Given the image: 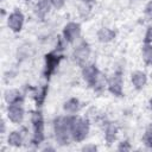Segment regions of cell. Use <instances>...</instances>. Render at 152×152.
Listing matches in <instances>:
<instances>
[{"mask_svg": "<svg viewBox=\"0 0 152 152\" xmlns=\"http://www.w3.org/2000/svg\"><path fill=\"white\" fill-rule=\"evenodd\" d=\"M72 119H74L72 114H66L63 116H57L53 120V134L58 144L68 145L69 141L72 140L71 134H70V127H71Z\"/></svg>", "mask_w": 152, "mask_h": 152, "instance_id": "1", "label": "cell"}, {"mask_svg": "<svg viewBox=\"0 0 152 152\" xmlns=\"http://www.w3.org/2000/svg\"><path fill=\"white\" fill-rule=\"evenodd\" d=\"M90 131V125L89 121L87 119L76 116V114L74 115L72 122H71V127H70V134H71V139L74 141L81 142L83 141Z\"/></svg>", "mask_w": 152, "mask_h": 152, "instance_id": "2", "label": "cell"}, {"mask_svg": "<svg viewBox=\"0 0 152 152\" xmlns=\"http://www.w3.org/2000/svg\"><path fill=\"white\" fill-rule=\"evenodd\" d=\"M32 122V142L33 144H40L44 140V119L39 110H36L32 113L31 116Z\"/></svg>", "mask_w": 152, "mask_h": 152, "instance_id": "3", "label": "cell"}, {"mask_svg": "<svg viewBox=\"0 0 152 152\" xmlns=\"http://www.w3.org/2000/svg\"><path fill=\"white\" fill-rule=\"evenodd\" d=\"M61 59H62V55H61V52H57V51H52V52H49L45 55L43 72L46 78H50L53 75V72L56 71V69L59 65Z\"/></svg>", "mask_w": 152, "mask_h": 152, "instance_id": "4", "label": "cell"}, {"mask_svg": "<svg viewBox=\"0 0 152 152\" xmlns=\"http://www.w3.org/2000/svg\"><path fill=\"white\" fill-rule=\"evenodd\" d=\"M24 102H19V103H12V104H7L6 108V116L7 119L12 122V124H21L25 116V109L23 106Z\"/></svg>", "mask_w": 152, "mask_h": 152, "instance_id": "5", "label": "cell"}, {"mask_svg": "<svg viewBox=\"0 0 152 152\" xmlns=\"http://www.w3.org/2000/svg\"><path fill=\"white\" fill-rule=\"evenodd\" d=\"M24 24H25V15L20 10H14L8 14L7 26L12 32L19 33L23 30Z\"/></svg>", "mask_w": 152, "mask_h": 152, "instance_id": "6", "label": "cell"}, {"mask_svg": "<svg viewBox=\"0 0 152 152\" xmlns=\"http://www.w3.org/2000/svg\"><path fill=\"white\" fill-rule=\"evenodd\" d=\"M81 25L76 21H69L63 26L62 31V37L65 39L66 43L72 44L76 39L80 38L81 36Z\"/></svg>", "mask_w": 152, "mask_h": 152, "instance_id": "7", "label": "cell"}, {"mask_svg": "<svg viewBox=\"0 0 152 152\" xmlns=\"http://www.w3.org/2000/svg\"><path fill=\"white\" fill-rule=\"evenodd\" d=\"M107 89L112 95L116 97H121L124 95V80L120 72H115L112 77L108 78Z\"/></svg>", "mask_w": 152, "mask_h": 152, "instance_id": "8", "label": "cell"}, {"mask_svg": "<svg viewBox=\"0 0 152 152\" xmlns=\"http://www.w3.org/2000/svg\"><path fill=\"white\" fill-rule=\"evenodd\" d=\"M100 74L101 72L99 71V69L95 64H87L86 63L81 69V76H82L83 81L89 87H94V84L96 83Z\"/></svg>", "mask_w": 152, "mask_h": 152, "instance_id": "9", "label": "cell"}, {"mask_svg": "<svg viewBox=\"0 0 152 152\" xmlns=\"http://www.w3.org/2000/svg\"><path fill=\"white\" fill-rule=\"evenodd\" d=\"M89 56H90V46L86 42L78 44L72 51V59L75 61V63H77L81 66L86 64Z\"/></svg>", "mask_w": 152, "mask_h": 152, "instance_id": "10", "label": "cell"}, {"mask_svg": "<svg viewBox=\"0 0 152 152\" xmlns=\"http://www.w3.org/2000/svg\"><path fill=\"white\" fill-rule=\"evenodd\" d=\"M52 8L51 0H38L33 6V14L37 19L44 20Z\"/></svg>", "mask_w": 152, "mask_h": 152, "instance_id": "11", "label": "cell"}, {"mask_svg": "<svg viewBox=\"0 0 152 152\" xmlns=\"http://www.w3.org/2000/svg\"><path fill=\"white\" fill-rule=\"evenodd\" d=\"M131 83L134 89L142 90L147 84V75L141 70H135L131 74Z\"/></svg>", "mask_w": 152, "mask_h": 152, "instance_id": "12", "label": "cell"}, {"mask_svg": "<svg viewBox=\"0 0 152 152\" xmlns=\"http://www.w3.org/2000/svg\"><path fill=\"white\" fill-rule=\"evenodd\" d=\"M116 37V33L113 28L110 27H107V26H102L97 30L96 32V38L100 43H103V44H107V43H110L115 39Z\"/></svg>", "mask_w": 152, "mask_h": 152, "instance_id": "13", "label": "cell"}, {"mask_svg": "<svg viewBox=\"0 0 152 152\" xmlns=\"http://www.w3.org/2000/svg\"><path fill=\"white\" fill-rule=\"evenodd\" d=\"M4 100L7 104H12V103H19V102H24L23 100V95L18 89H7L4 93Z\"/></svg>", "mask_w": 152, "mask_h": 152, "instance_id": "14", "label": "cell"}, {"mask_svg": "<svg viewBox=\"0 0 152 152\" xmlns=\"http://www.w3.org/2000/svg\"><path fill=\"white\" fill-rule=\"evenodd\" d=\"M80 108H81V103H80V100L76 99V97H70L69 100H66L63 103V110L66 114L75 115L76 113H78Z\"/></svg>", "mask_w": 152, "mask_h": 152, "instance_id": "15", "label": "cell"}, {"mask_svg": "<svg viewBox=\"0 0 152 152\" xmlns=\"http://www.w3.org/2000/svg\"><path fill=\"white\" fill-rule=\"evenodd\" d=\"M23 142H24V138L19 131H12L7 135V144L12 147H20Z\"/></svg>", "mask_w": 152, "mask_h": 152, "instance_id": "16", "label": "cell"}, {"mask_svg": "<svg viewBox=\"0 0 152 152\" xmlns=\"http://www.w3.org/2000/svg\"><path fill=\"white\" fill-rule=\"evenodd\" d=\"M118 135V127L114 124H107L104 128V140L107 144H113Z\"/></svg>", "mask_w": 152, "mask_h": 152, "instance_id": "17", "label": "cell"}, {"mask_svg": "<svg viewBox=\"0 0 152 152\" xmlns=\"http://www.w3.org/2000/svg\"><path fill=\"white\" fill-rule=\"evenodd\" d=\"M48 91H49V87L48 86H42L36 90V93H34V102H36L37 107H42L43 106V103L45 102Z\"/></svg>", "mask_w": 152, "mask_h": 152, "instance_id": "18", "label": "cell"}, {"mask_svg": "<svg viewBox=\"0 0 152 152\" xmlns=\"http://www.w3.org/2000/svg\"><path fill=\"white\" fill-rule=\"evenodd\" d=\"M141 58L146 65L152 66V44H145L141 46Z\"/></svg>", "mask_w": 152, "mask_h": 152, "instance_id": "19", "label": "cell"}, {"mask_svg": "<svg viewBox=\"0 0 152 152\" xmlns=\"http://www.w3.org/2000/svg\"><path fill=\"white\" fill-rule=\"evenodd\" d=\"M91 12V6L90 4H87V2H81L78 5V14L80 17L82 18H88L89 14Z\"/></svg>", "mask_w": 152, "mask_h": 152, "instance_id": "20", "label": "cell"}, {"mask_svg": "<svg viewBox=\"0 0 152 152\" xmlns=\"http://www.w3.org/2000/svg\"><path fill=\"white\" fill-rule=\"evenodd\" d=\"M144 43L145 44H152V24H150L146 27L145 36H144Z\"/></svg>", "mask_w": 152, "mask_h": 152, "instance_id": "21", "label": "cell"}, {"mask_svg": "<svg viewBox=\"0 0 152 152\" xmlns=\"http://www.w3.org/2000/svg\"><path fill=\"white\" fill-rule=\"evenodd\" d=\"M144 13L145 15L148 18V19H152V0H150L146 6H145V10H144Z\"/></svg>", "mask_w": 152, "mask_h": 152, "instance_id": "22", "label": "cell"}, {"mask_svg": "<svg viewBox=\"0 0 152 152\" xmlns=\"http://www.w3.org/2000/svg\"><path fill=\"white\" fill-rule=\"evenodd\" d=\"M132 147H131V145H129V142L127 141V140H125V141H121V142H119V145H118V151H129Z\"/></svg>", "mask_w": 152, "mask_h": 152, "instance_id": "23", "label": "cell"}, {"mask_svg": "<svg viewBox=\"0 0 152 152\" xmlns=\"http://www.w3.org/2000/svg\"><path fill=\"white\" fill-rule=\"evenodd\" d=\"M65 1H66V0H51V4H52V7H53V8L61 10L62 7H64Z\"/></svg>", "mask_w": 152, "mask_h": 152, "instance_id": "24", "label": "cell"}, {"mask_svg": "<svg viewBox=\"0 0 152 152\" xmlns=\"http://www.w3.org/2000/svg\"><path fill=\"white\" fill-rule=\"evenodd\" d=\"M81 151H84V152H95V151H97V146L94 145V144H87V145H84L81 148Z\"/></svg>", "mask_w": 152, "mask_h": 152, "instance_id": "25", "label": "cell"}, {"mask_svg": "<svg viewBox=\"0 0 152 152\" xmlns=\"http://www.w3.org/2000/svg\"><path fill=\"white\" fill-rule=\"evenodd\" d=\"M146 134H148V135H151L152 137V125L147 128V131H146Z\"/></svg>", "mask_w": 152, "mask_h": 152, "instance_id": "26", "label": "cell"}, {"mask_svg": "<svg viewBox=\"0 0 152 152\" xmlns=\"http://www.w3.org/2000/svg\"><path fill=\"white\" fill-rule=\"evenodd\" d=\"M148 107H150V109L152 110V96H151L150 100H148Z\"/></svg>", "mask_w": 152, "mask_h": 152, "instance_id": "27", "label": "cell"}, {"mask_svg": "<svg viewBox=\"0 0 152 152\" xmlns=\"http://www.w3.org/2000/svg\"><path fill=\"white\" fill-rule=\"evenodd\" d=\"M81 2H87V4H91L94 0H80Z\"/></svg>", "mask_w": 152, "mask_h": 152, "instance_id": "28", "label": "cell"}, {"mask_svg": "<svg viewBox=\"0 0 152 152\" xmlns=\"http://www.w3.org/2000/svg\"><path fill=\"white\" fill-rule=\"evenodd\" d=\"M24 1H27V2H28V1H31V0H24Z\"/></svg>", "mask_w": 152, "mask_h": 152, "instance_id": "29", "label": "cell"}]
</instances>
